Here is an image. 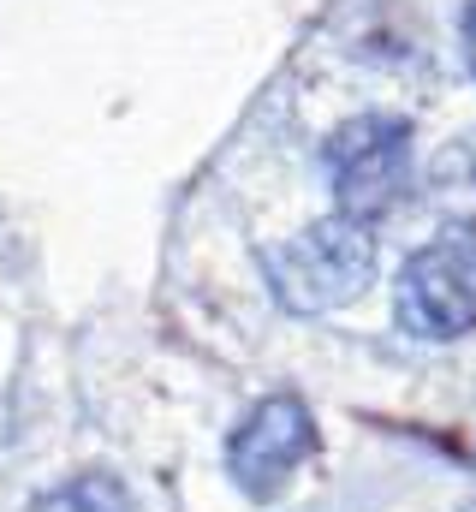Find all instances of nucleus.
I'll return each mask as SVG.
<instances>
[{"label":"nucleus","instance_id":"f257e3e1","mask_svg":"<svg viewBox=\"0 0 476 512\" xmlns=\"http://www.w3.org/2000/svg\"><path fill=\"white\" fill-rule=\"evenodd\" d=\"M268 268V286L274 298L292 310V316H328V310H346L357 292L369 286L375 274V233L363 221H316L304 233H292L286 245L262 251Z\"/></svg>","mask_w":476,"mask_h":512},{"label":"nucleus","instance_id":"f03ea898","mask_svg":"<svg viewBox=\"0 0 476 512\" xmlns=\"http://www.w3.org/2000/svg\"><path fill=\"white\" fill-rule=\"evenodd\" d=\"M393 316L417 340H459L476 328V227H447L399 268Z\"/></svg>","mask_w":476,"mask_h":512},{"label":"nucleus","instance_id":"7ed1b4c3","mask_svg":"<svg viewBox=\"0 0 476 512\" xmlns=\"http://www.w3.org/2000/svg\"><path fill=\"white\" fill-rule=\"evenodd\" d=\"M328 161V185H334V203L346 221H381L399 191L411 185V126L393 120V114H363L328 137L322 149Z\"/></svg>","mask_w":476,"mask_h":512},{"label":"nucleus","instance_id":"20e7f679","mask_svg":"<svg viewBox=\"0 0 476 512\" xmlns=\"http://www.w3.org/2000/svg\"><path fill=\"white\" fill-rule=\"evenodd\" d=\"M310 453H316V423H310L304 399L274 393L238 423L233 447H227V471L250 501H274Z\"/></svg>","mask_w":476,"mask_h":512},{"label":"nucleus","instance_id":"39448f33","mask_svg":"<svg viewBox=\"0 0 476 512\" xmlns=\"http://www.w3.org/2000/svg\"><path fill=\"white\" fill-rule=\"evenodd\" d=\"M42 512H131V501H125V489H119L114 477H78V483H66V489H54L48 501H42Z\"/></svg>","mask_w":476,"mask_h":512},{"label":"nucleus","instance_id":"423d86ee","mask_svg":"<svg viewBox=\"0 0 476 512\" xmlns=\"http://www.w3.org/2000/svg\"><path fill=\"white\" fill-rule=\"evenodd\" d=\"M465 54H471V72H476V0H471V12H465Z\"/></svg>","mask_w":476,"mask_h":512}]
</instances>
